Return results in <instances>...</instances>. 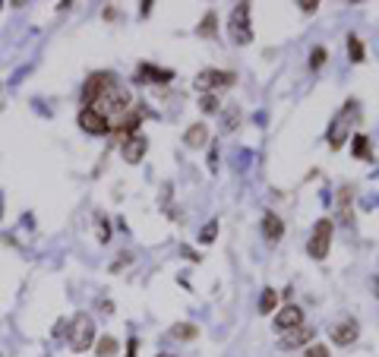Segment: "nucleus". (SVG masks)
<instances>
[{
  "label": "nucleus",
  "mask_w": 379,
  "mask_h": 357,
  "mask_svg": "<svg viewBox=\"0 0 379 357\" xmlns=\"http://www.w3.org/2000/svg\"><path fill=\"white\" fill-rule=\"evenodd\" d=\"M82 108H92V111L111 117V114H126L133 104H130V92L120 86V79L114 73H92L82 86Z\"/></svg>",
  "instance_id": "f257e3e1"
},
{
  "label": "nucleus",
  "mask_w": 379,
  "mask_h": 357,
  "mask_svg": "<svg viewBox=\"0 0 379 357\" xmlns=\"http://www.w3.org/2000/svg\"><path fill=\"white\" fill-rule=\"evenodd\" d=\"M253 3H237L231 10V19H228V32H231V41L234 45H250L253 41V26H250V13H253Z\"/></svg>",
  "instance_id": "f03ea898"
},
{
  "label": "nucleus",
  "mask_w": 379,
  "mask_h": 357,
  "mask_svg": "<svg viewBox=\"0 0 379 357\" xmlns=\"http://www.w3.org/2000/svg\"><path fill=\"white\" fill-rule=\"evenodd\" d=\"M332 231L335 224L329 222V218H320V222L313 224V234L310 240H307V253H310V260H326L329 256V247H332Z\"/></svg>",
  "instance_id": "7ed1b4c3"
},
{
  "label": "nucleus",
  "mask_w": 379,
  "mask_h": 357,
  "mask_svg": "<svg viewBox=\"0 0 379 357\" xmlns=\"http://www.w3.org/2000/svg\"><path fill=\"white\" fill-rule=\"evenodd\" d=\"M354 120H360V108H357V102L351 98V102L342 108V114L335 117V124L329 127V146H332V149H342V142L348 139V127Z\"/></svg>",
  "instance_id": "20e7f679"
},
{
  "label": "nucleus",
  "mask_w": 379,
  "mask_h": 357,
  "mask_svg": "<svg viewBox=\"0 0 379 357\" xmlns=\"http://www.w3.org/2000/svg\"><path fill=\"white\" fill-rule=\"evenodd\" d=\"M95 342V322H92L89 313H79L70 326V348L73 351H89Z\"/></svg>",
  "instance_id": "39448f33"
},
{
  "label": "nucleus",
  "mask_w": 379,
  "mask_h": 357,
  "mask_svg": "<svg viewBox=\"0 0 379 357\" xmlns=\"http://www.w3.org/2000/svg\"><path fill=\"white\" fill-rule=\"evenodd\" d=\"M234 82H237V76L231 73V70H202V73L196 76L193 86L202 92V95H215V89H228Z\"/></svg>",
  "instance_id": "423d86ee"
},
{
  "label": "nucleus",
  "mask_w": 379,
  "mask_h": 357,
  "mask_svg": "<svg viewBox=\"0 0 379 357\" xmlns=\"http://www.w3.org/2000/svg\"><path fill=\"white\" fill-rule=\"evenodd\" d=\"M79 127L86 130L89 136H108V133H111L108 117L98 114V111H92V108H82V111H79Z\"/></svg>",
  "instance_id": "0eeeda50"
},
{
  "label": "nucleus",
  "mask_w": 379,
  "mask_h": 357,
  "mask_svg": "<svg viewBox=\"0 0 379 357\" xmlns=\"http://www.w3.org/2000/svg\"><path fill=\"white\" fill-rule=\"evenodd\" d=\"M142 117H146V114L139 111V108H130V111L124 114V120H120L117 127L111 130L114 136H117V139H133V136H139V127H142Z\"/></svg>",
  "instance_id": "6e6552de"
},
{
  "label": "nucleus",
  "mask_w": 379,
  "mask_h": 357,
  "mask_svg": "<svg viewBox=\"0 0 379 357\" xmlns=\"http://www.w3.org/2000/svg\"><path fill=\"white\" fill-rule=\"evenodd\" d=\"M174 79V70H162L152 64H139L136 67V82H152V86H168Z\"/></svg>",
  "instance_id": "1a4fd4ad"
},
{
  "label": "nucleus",
  "mask_w": 379,
  "mask_h": 357,
  "mask_svg": "<svg viewBox=\"0 0 379 357\" xmlns=\"http://www.w3.org/2000/svg\"><path fill=\"white\" fill-rule=\"evenodd\" d=\"M304 326V310L294 304H288L284 310L275 313V329H282V332H291V329H298Z\"/></svg>",
  "instance_id": "9d476101"
},
{
  "label": "nucleus",
  "mask_w": 379,
  "mask_h": 357,
  "mask_svg": "<svg viewBox=\"0 0 379 357\" xmlns=\"http://www.w3.org/2000/svg\"><path fill=\"white\" fill-rule=\"evenodd\" d=\"M313 335L316 332H313L310 326H298V329H291V332H284L278 345H282L284 351H294V348H300V345H313Z\"/></svg>",
  "instance_id": "9b49d317"
},
{
  "label": "nucleus",
  "mask_w": 379,
  "mask_h": 357,
  "mask_svg": "<svg viewBox=\"0 0 379 357\" xmlns=\"http://www.w3.org/2000/svg\"><path fill=\"white\" fill-rule=\"evenodd\" d=\"M357 335H360V326H357L354 320H342L338 326L332 329V342L342 345V348H348V345L357 342Z\"/></svg>",
  "instance_id": "f8f14e48"
},
{
  "label": "nucleus",
  "mask_w": 379,
  "mask_h": 357,
  "mask_svg": "<svg viewBox=\"0 0 379 357\" xmlns=\"http://www.w3.org/2000/svg\"><path fill=\"white\" fill-rule=\"evenodd\" d=\"M146 149H149L146 136H133V139H126L124 146H120V155H124V162H126V164H136V162H142Z\"/></svg>",
  "instance_id": "ddd939ff"
},
{
  "label": "nucleus",
  "mask_w": 379,
  "mask_h": 357,
  "mask_svg": "<svg viewBox=\"0 0 379 357\" xmlns=\"http://www.w3.org/2000/svg\"><path fill=\"white\" fill-rule=\"evenodd\" d=\"M262 234H266L269 244H278V240H282V234H284V222L275 215V212H266V215H262Z\"/></svg>",
  "instance_id": "4468645a"
},
{
  "label": "nucleus",
  "mask_w": 379,
  "mask_h": 357,
  "mask_svg": "<svg viewBox=\"0 0 379 357\" xmlns=\"http://www.w3.org/2000/svg\"><path fill=\"white\" fill-rule=\"evenodd\" d=\"M196 335H200V329H196L193 322H174V326L168 329V338H174V342H190Z\"/></svg>",
  "instance_id": "2eb2a0df"
},
{
  "label": "nucleus",
  "mask_w": 379,
  "mask_h": 357,
  "mask_svg": "<svg viewBox=\"0 0 379 357\" xmlns=\"http://www.w3.org/2000/svg\"><path fill=\"white\" fill-rule=\"evenodd\" d=\"M184 142L190 146V149H200V146H206V142H208V130H206V124H193V127L186 130Z\"/></svg>",
  "instance_id": "dca6fc26"
},
{
  "label": "nucleus",
  "mask_w": 379,
  "mask_h": 357,
  "mask_svg": "<svg viewBox=\"0 0 379 357\" xmlns=\"http://www.w3.org/2000/svg\"><path fill=\"white\" fill-rule=\"evenodd\" d=\"M354 158H357V162H367V158H373V146H370V139H367V133H357L354 136Z\"/></svg>",
  "instance_id": "f3484780"
},
{
  "label": "nucleus",
  "mask_w": 379,
  "mask_h": 357,
  "mask_svg": "<svg viewBox=\"0 0 379 357\" xmlns=\"http://www.w3.org/2000/svg\"><path fill=\"white\" fill-rule=\"evenodd\" d=\"M215 26H218L215 10H206V16H202V23L196 26V35H200V38H212V35H215Z\"/></svg>",
  "instance_id": "a211bd4d"
},
{
  "label": "nucleus",
  "mask_w": 379,
  "mask_h": 357,
  "mask_svg": "<svg viewBox=\"0 0 379 357\" xmlns=\"http://www.w3.org/2000/svg\"><path fill=\"white\" fill-rule=\"evenodd\" d=\"M351 196H354L351 186H342V190H338V212H342L344 224H351Z\"/></svg>",
  "instance_id": "6ab92c4d"
},
{
  "label": "nucleus",
  "mask_w": 379,
  "mask_h": 357,
  "mask_svg": "<svg viewBox=\"0 0 379 357\" xmlns=\"http://www.w3.org/2000/svg\"><path fill=\"white\" fill-rule=\"evenodd\" d=\"M275 304H278V294L272 288H266L260 294V313H272V310H275Z\"/></svg>",
  "instance_id": "aec40b11"
},
{
  "label": "nucleus",
  "mask_w": 379,
  "mask_h": 357,
  "mask_svg": "<svg viewBox=\"0 0 379 357\" xmlns=\"http://www.w3.org/2000/svg\"><path fill=\"white\" fill-rule=\"evenodd\" d=\"M348 51H351V60H354V64L364 60V45H360V38L357 35H348Z\"/></svg>",
  "instance_id": "412c9836"
},
{
  "label": "nucleus",
  "mask_w": 379,
  "mask_h": 357,
  "mask_svg": "<svg viewBox=\"0 0 379 357\" xmlns=\"http://www.w3.org/2000/svg\"><path fill=\"white\" fill-rule=\"evenodd\" d=\"M200 111H206V114L222 111V102H218V95H202L200 98Z\"/></svg>",
  "instance_id": "4be33fe9"
},
{
  "label": "nucleus",
  "mask_w": 379,
  "mask_h": 357,
  "mask_svg": "<svg viewBox=\"0 0 379 357\" xmlns=\"http://www.w3.org/2000/svg\"><path fill=\"white\" fill-rule=\"evenodd\" d=\"M114 348H117V342H114V335H104L101 342H98V357H111Z\"/></svg>",
  "instance_id": "5701e85b"
},
{
  "label": "nucleus",
  "mask_w": 379,
  "mask_h": 357,
  "mask_svg": "<svg viewBox=\"0 0 379 357\" xmlns=\"http://www.w3.org/2000/svg\"><path fill=\"white\" fill-rule=\"evenodd\" d=\"M218 238V222H208L206 228H202V234H200V240L202 244H212V240Z\"/></svg>",
  "instance_id": "b1692460"
},
{
  "label": "nucleus",
  "mask_w": 379,
  "mask_h": 357,
  "mask_svg": "<svg viewBox=\"0 0 379 357\" xmlns=\"http://www.w3.org/2000/svg\"><path fill=\"white\" fill-rule=\"evenodd\" d=\"M322 64H326V48H313V51H310V67L320 70Z\"/></svg>",
  "instance_id": "393cba45"
},
{
  "label": "nucleus",
  "mask_w": 379,
  "mask_h": 357,
  "mask_svg": "<svg viewBox=\"0 0 379 357\" xmlns=\"http://www.w3.org/2000/svg\"><path fill=\"white\" fill-rule=\"evenodd\" d=\"M237 120H240V108H231V111L224 114V130L231 133V130L237 127Z\"/></svg>",
  "instance_id": "a878e982"
},
{
  "label": "nucleus",
  "mask_w": 379,
  "mask_h": 357,
  "mask_svg": "<svg viewBox=\"0 0 379 357\" xmlns=\"http://www.w3.org/2000/svg\"><path fill=\"white\" fill-rule=\"evenodd\" d=\"M307 357H329V348L316 342V345H310V348H307Z\"/></svg>",
  "instance_id": "bb28decb"
},
{
  "label": "nucleus",
  "mask_w": 379,
  "mask_h": 357,
  "mask_svg": "<svg viewBox=\"0 0 379 357\" xmlns=\"http://www.w3.org/2000/svg\"><path fill=\"white\" fill-rule=\"evenodd\" d=\"M298 7H300V10H304V13H313V10L320 7V0H300Z\"/></svg>",
  "instance_id": "cd10ccee"
},
{
  "label": "nucleus",
  "mask_w": 379,
  "mask_h": 357,
  "mask_svg": "<svg viewBox=\"0 0 379 357\" xmlns=\"http://www.w3.org/2000/svg\"><path fill=\"white\" fill-rule=\"evenodd\" d=\"M126 357H136V338H130V342H126Z\"/></svg>",
  "instance_id": "c85d7f7f"
},
{
  "label": "nucleus",
  "mask_w": 379,
  "mask_h": 357,
  "mask_svg": "<svg viewBox=\"0 0 379 357\" xmlns=\"http://www.w3.org/2000/svg\"><path fill=\"white\" fill-rule=\"evenodd\" d=\"M373 284H376V288H373V291H376V298H379V278H376V282H373Z\"/></svg>",
  "instance_id": "c756f323"
},
{
  "label": "nucleus",
  "mask_w": 379,
  "mask_h": 357,
  "mask_svg": "<svg viewBox=\"0 0 379 357\" xmlns=\"http://www.w3.org/2000/svg\"><path fill=\"white\" fill-rule=\"evenodd\" d=\"M0 215H3V200H0Z\"/></svg>",
  "instance_id": "7c9ffc66"
},
{
  "label": "nucleus",
  "mask_w": 379,
  "mask_h": 357,
  "mask_svg": "<svg viewBox=\"0 0 379 357\" xmlns=\"http://www.w3.org/2000/svg\"><path fill=\"white\" fill-rule=\"evenodd\" d=\"M158 357H171V354H158Z\"/></svg>",
  "instance_id": "2f4dec72"
},
{
  "label": "nucleus",
  "mask_w": 379,
  "mask_h": 357,
  "mask_svg": "<svg viewBox=\"0 0 379 357\" xmlns=\"http://www.w3.org/2000/svg\"><path fill=\"white\" fill-rule=\"evenodd\" d=\"M0 7H3V3H0Z\"/></svg>",
  "instance_id": "473e14b6"
}]
</instances>
